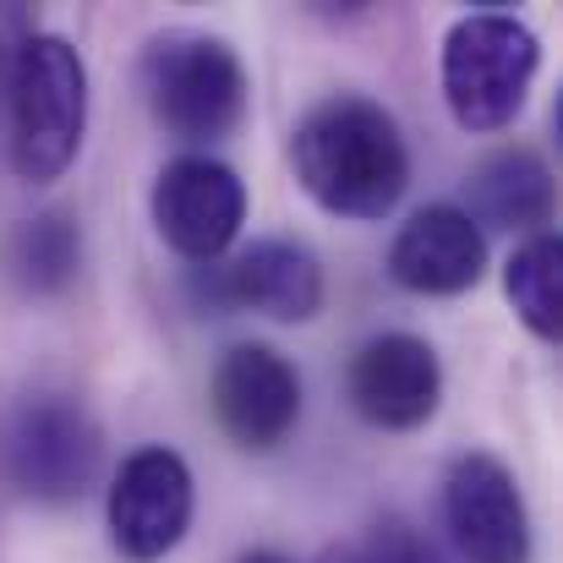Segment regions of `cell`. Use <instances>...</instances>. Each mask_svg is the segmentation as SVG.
Listing matches in <instances>:
<instances>
[{
  "instance_id": "11",
  "label": "cell",
  "mask_w": 563,
  "mask_h": 563,
  "mask_svg": "<svg viewBox=\"0 0 563 563\" xmlns=\"http://www.w3.org/2000/svg\"><path fill=\"white\" fill-rule=\"evenodd\" d=\"M388 274L410 296H460L487 274V235L460 202H427L388 241Z\"/></svg>"
},
{
  "instance_id": "14",
  "label": "cell",
  "mask_w": 563,
  "mask_h": 563,
  "mask_svg": "<svg viewBox=\"0 0 563 563\" xmlns=\"http://www.w3.org/2000/svg\"><path fill=\"white\" fill-rule=\"evenodd\" d=\"M77 268H82V230L60 208L33 213L5 235V279L22 296H55L77 279Z\"/></svg>"
},
{
  "instance_id": "8",
  "label": "cell",
  "mask_w": 563,
  "mask_h": 563,
  "mask_svg": "<svg viewBox=\"0 0 563 563\" xmlns=\"http://www.w3.org/2000/svg\"><path fill=\"white\" fill-rule=\"evenodd\" d=\"M443 526L465 563H531V515L498 454H460L443 476Z\"/></svg>"
},
{
  "instance_id": "13",
  "label": "cell",
  "mask_w": 563,
  "mask_h": 563,
  "mask_svg": "<svg viewBox=\"0 0 563 563\" xmlns=\"http://www.w3.org/2000/svg\"><path fill=\"white\" fill-rule=\"evenodd\" d=\"M465 213L476 224H493V230L542 235L553 224V170L531 148H498L471 170Z\"/></svg>"
},
{
  "instance_id": "16",
  "label": "cell",
  "mask_w": 563,
  "mask_h": 563,
  "mask_svg": "<svg viewBox=\"0 0 563 563\" xmlns=\"http://www.w3.org/2000/svg\"><path fill=\"white\" fill-rule=\"evenodd\" d=\"M367 563H443V559H438V548H432L416 526L383 520L373 531V542H367Z\"/></svg>"
},
{
  "instance_id": "1",
  "label": "cell",
  "mask_w": 563,
  "mask_h": 563,
  "mask_svg": "<svg viewBox=\"0 0 563 563\" xmlns=\"http://www.w3.org/2000/svg\"><path fill=\"white\" fill-rule=\"evenodd\" d=\"M290 170L318 208L340 219H383L410 187V148L383 104L334 93L296 121Z\"/></svg>"
},
{
  "instance_id": "10",
  "label": "cell",
  "mask_w": 563,
  "mask_h": 563,
  "mask_svg": "<svg viewBox=\"0 0 563 563\" xmlns=\"http://www.w3.org/2000/svg\"><path fill=\"white\" fill-rule=\"evenodd\" d=\"M351 405L362 421H373L383 432H410L421 421L438 416L443 399V367L438 351L416 334H377L351 356Z\"/></svg>"
},
{
  "instance_id": "2",
  "label": "cell",
  "mask_w": 563,
  "mask_h": 563,
  "mask_svg": "<svg viewBox=\"0 0 563 563\" xmlns=\"http://www.w3.org/2000/svg\"><path fill=\"white\" fill-rule=\"evenodd\" d=\"M11 165L22 181H60L88 132V66L60 33H22L5 55Z\"/></svg>"
},
{
  "instance_id": "18",
  "label": "cell",
  "mask_w": 563,
  "mask_h": 563,
  "mask_svg": "<svg viewBox=\"0 0 563 563\" xmlns=\"http://www.w3.org/2000/svg\"><path fill=\"white\" fill-rule=\"evenodd\" d=\"M329 563H351V559H329Z\"/></svg>"
},
{
  "instance_id": "9",
  "label": "cell",
  "mask_w": 563,
  "mask_h": 563,
  "mask_svg": "<svg viewBox=\"0 0 563 563\" xmlns=\"http://www.w3.org/2000/svg\"><path fill=\"white\" fill-rule=\"evenodd\" d=\"M208 405L235 449L268 454L301 421V377L274 345H230L208 377Z\"/></svg>"
},
{
  "instance_id": "6",
  "label": "cell",
  "mask_w": 563,
  "mask_h": 563,
  "mask_svg": "<svg viewBox=\"0 0 563 563\" xmlns=\"http://www.w3.org/2000/svg\"><path fill=\"white\" fill-rule=\"evenodd\" d=\"M191 509H197L191 465L165 443L132 449L110 476L104 520L115 553L126 563H159L165 553H176L191 526Z\"/></svg>"
},
{
  "instance_id": "15",
  "label": "cell",
  "mask_w": 563,
  "mask_h": 563,
  "mask_svg": "<svg viewBox=\"0 0 563 563\" xmlns=\"http://www.w3.org/2000/svg\"><path fill=\"white\" fill-rule=\"evenodd\" d=\"M504 296H509L515 318L537 340H559L563 334V235L542 230V235H526V246H515V257L504 263Z\"/></svg>"
},
{
  "instance_id": "17",
  "label": "cell",
  "mask_w": 563,
  "mask_h": 563,
  "mask_svg": "<svg viewBox=\"0 0 563 563\" xmlns=\"http://www.w3.org/2000/svg\"><path fill=\"white\" fill-rule=\"evenodd\" d=\"M241 563H285V559H279V553H246Z\"/></svg>"
},
{
  "instance_id": "5",
  "label": "cell",
  "mask_w": 563,
  "mask_h": 563,
  "mask_svg": "<svg viewBox=\"0 0 563 563\" xmlns=\"http://www.w3.org/2000/svg\"><path fill=\"white\" fill-rule=\"evenodd\" d=\"M143 93L170 137L219 143L246 115V66L224 38L176 27L143 49Z\"/></svg>"
},
{
  "instance_id": "3",
  "label": "cell",
  "mask_w": 563,
  "mask_h": 563,
  "mask_svg": "<svg viewBox=\"0 0 563 563\" xmlns=\"http://www.w3.org/2000/svg\"><path fill=\"white\" fill-rule=\"evenodd\" d=\"M542 71L537 33L509 11H471L443 33V104L465 132H504Z\"/></svg>"
},
{
  "instance_id": "4",
  "label": "cell",
  "mask_w": 563,
  "mask_h": 563,
  "mask_svg": "<svg viewBox=\"0 0 563 563\" xmlns=\"http://www.w3.org/2000/svg\"><path fill=\"white\" fill-rule=\"evenodd\" d=\"M104 471V432L71 394H22L0 416V482L33 504H71Z\"/></svg>"
},
{
  "instance_id": "12",
  "label": "cell",
  "mask_w": 563,
  "mask_h": 563,
  "mask_svg": "<svg viewBox=\"0 0 563 563\" xmlns=\"http://www.w3.org/2000/svg\"><path fill=\"white\" fill-rule=\"evenodd\" d=\"M208 301L263 312L274 323H307L323 307V268L301 241H252L241 257L213 268Z\"/></svg>"
},
{
  "instance_id": "7",
  "label": "cell",
  "mask_w": 563,
  "mask_h": 563,
  "mask_svg": "<svg viewBox=\"0 0 563 563\" xmlns=\"http://www.w3.org/2000/svg\"><path fill=\"white\" fill-rule=\"evenodd\" d=\"M148 208H154L159 241H165L176 257L208 268V263H219L224 246L241 235L246 187H241V176H235L224 159H213V154H181V159H170V165L159 170Z\"/></svg>"
}]
</instances>
